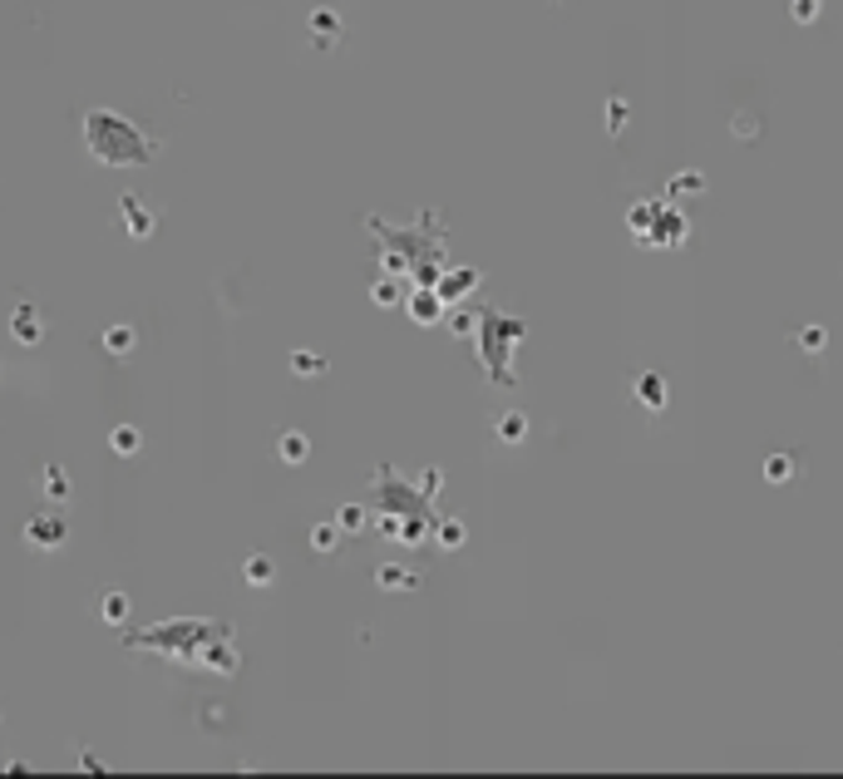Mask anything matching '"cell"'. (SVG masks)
I'll use <instances>...</instances> for the list:
<instances>
[{"label": "cell", "instance_id": "8992f818", "mask_svg": "<svg viewBox=\"0 0 843 779\" xmlns=\"http://www.w3.org/2000/svg\"><path fill=\"white\" fill-rule=\"evenodd\" d=\"M119 213H124V233H129L134 242H139V237H149L153 227H158V217H153L149 207H143V203H139V198H134V193H129V198H124V203H119Z\"/></svg>", "mask_w": 843, "mask_h": 779}, {"label": "cell", "instance_id": "603a6c76", "mask_svg": "<svg viewBox=\"0 0 843 779\" xmlns=\"http://www.w3.org/2000/svg\"><path fill=\"white\" fill-rule=\"evenodd\" d=\"M385 587H415V577H399V573H381Z\"/></svg>", "mask_w": 843, "mask_h": 779}, {"label": "cell", "instance_id": "7a4b0ae2", "mask_svg": "<svg viewBox=\"0 0 843 779\" xmlns=\"http://www.w3.org/2000/svg\"><path fill=\"white\" fill-rule=\"evenodd\" d=\"M375 237L385 242L381 257L390 271H409L419 287H435L439 281V262H445V227H439L435 213H419L415 227H390L381 217H365Z\"/></svg>", "mask_w": 843, "mask_h": 779}, {"label": "cell", "instance_id": "7c38bea8", "mask_svg": "<svg viewBox=\"0 0 843 779\" xmlns=\"http://www.w3.org/2000/svg\"><path fill=\"white\" fill-rule=\"evenodd\" d=\"M109 445L119 449V455H139V429H129V425H119L109 435Z\"/></svg>", "mask_w": 843, "mask_h": 779}, {"label": "cell", "instance_id": "ac0fdd59", "mask_svg": "<svg viewBox=\"0 0 843 779\" xmlns=\"http://www.w3.org/2000/svg\"><path fill=\"white\" fill-rule=\"evenodd\" d=\"M291 361H297V375H321V355L297 351V355H291Z\"/></svg>", "mask_w": 843, "mask_h": 779}, {"label": "cell", "instance_id": "7402d4cb", "mask_svg": "<svg viewBox=\"0 0 843 779\" xmlns=\"http://www.w3.org/2000/svg\"><path fill=\"white\" fill-rule=\"evenodd\" d=\"M819 15V0H794V20H814Z\"/></svg>", "mask_w": 843, "mask_h": 779}, {"label": "cell", "instance_id": "8fae6325", "mask_svg": "<svg viewBox=\"0 0 843 779\" xmlns=\"http://www.w3.org/2000/svg\"><path fill=\"white\" fill-rule=\"evenodd\" d=\"M637 395H641V405H651V409L666 405V385H661L657 375H641V381H637Z\"/></svg>", "mask_w": 843, "mask_h": 779}, {"label": "cell", "instance_id": "ba28073f", "mask_svg": "<svg viewBox=\"0 0 843 779\" xmlns=\"http://www.w3.org/2000/svg\"><path fill=\"white\" fill-rule=\"evenodd\" d=\"M439 311H445V297H439L435 287H419L415 297H409V316H415L419 326H435V321H439Z\"/></svg>", "mask_w": 843, "mask_h": 779}, {"label": "cell", "instance_id": "5b68a950", "mask_svg": "<svg viewBox=\"0 0 843 779\" xmlns=\"http://www.w3.org/2000/svg\"><path fill=\"white\" fill-rule=\"evenodd\" d=\"M631 227H647V242L651 247H671V242H681L691 233V223L676 213V207H666V203H637V213H631Z\"/></svg>", "mask_w": 843, "mask_h": 779}, {"label": "cell", "instance_id": "2e32d148", "mask_svg": "<svg viewBox=\"0 0 843 779\" xmlns=\"http://www.w3.org/2000/svg\"><path fill=\"white\" fill-rule=\"evenodd\" d=\"M439 543H445V547H459L463 543V529H459V519H439Z\"/></svg>", "mask_w": 843, "mask_h": 779}, {"label": "cell", "instance_id": "d6986e66", "mask_svg": "<svg viewBox=\"0 0 843 779\" xmlns=\"http://www.w3.org/2000/svg\"><path fill=\"white\" fill-rule=\"evenodd\" d=\"M341 529H345V533L365 529V509H341Z\"/></svg>", "mask_w": 843, "mask_h": 779}, {"label": "cell", "instance_id": "e0dca14e", "mask_svg": "<svg viewBox=\"0 0 843 779\" xmlns=\"http://www.w3.org/2000/svg\"><path fill=\"white\" fill-rule=\"evenodd\" d=\"M104 345H109V351H129V345H134V331H129V326H119V331L104 335Z\"/></svg>", "mask_w": 843, "mask_h": 779}, {"label": "cell", "instance_id": "5bb4252c", "mask_svg": "<svg viewBox=\"0 0 843 779\" xmlns=\"http://www.w3.org/2000/svg\"><path fill=\"white\" fill-rule=\"evenodd\" d=\"M281 459L301 465V459H307V439H301V435H281Z\"/></svg>", "mask_w": 843, "mask_h": 779}, {"label": "cell", "instance_id": "30bf717a", "mask_svg": "<svg viewBox=\"0 0 843 779\" xmlns=\"http://www.w3.org/2000/svg\"><path fill=\"white\" fill-rule=\"evenodd\" d=\"M15 341L20 345H35L40 341V311L35 307H20L15 311Z\"/></svg>", "mask_w": 843, "mask_h": 779}, {"label": "cell", "instance_id": "4fadbf2b", "mask_svg": "<svg viewBox=\"0 0 843 779\" xmlns=\"http://www.w3.org/2000/svg\"><path fill=\"white\" fill-rule=\"evenodd\" d=\"M129 617V597L124 593H104V622H124Z\"/></svg>", "mask_w": 843, "mask_h": 779}, {"label": "cell", "instance_id": "3957f363", "mask_svg": "<svg viewBox=\"0 0 843 779\" xmlns=\"http://www.w3.org/2000/svg\"><path fill=\"white\" fill-rule=\"evenodd\" d=\"M84 149H89L94 163L104 168H143L163 153V143L153 134H143L134 119L114 109H89L84 114Z\"/></svg>", "mask_w": 843, "mask_h": 779}, {"label": "cell", "instance_id": "ffe728a7", "mask_svg": "<svg viewBox=\"0 0 843 779\" xmlns=\"http://www.w3.org/2000/svg\"><path fill=\"white\" fill-rule=\"evenodd\" d=\"M375 301H381V307H395V301H399L395 281H375Z\"/></svg>", "mask_w": 843, "mask_h": 779}, {"label": "cell", "instance_id": "cb8c5ba5", "mask_svg": "<svg viewBox=\"0 0 843 779\" xmlns=\"http://www.w3.org/2000/svg\"><path fill=\"white\" fill-rule=\"evenodd\" d=\"M316 547H321V553H331V547H335V533L321 529V533H316Z\"/></svg>", "mask_w": 843, "mask_h": 779}, {"label": "cell", "instance_id": "9c48e42d", "mask_svg": "<svg viewBox=\"0 0 843 779\" xmlns=\"http://www.w3.org/2000/svg\"><path fill=\"white\" fill-rule=\"evenodd\" d=\"M473 281H479V271H473V267H463V271H449V277H439V281H435V291H439V297H445V301H459L463 291L473 287Z\"/></svg>", "mask_w": 843, "mask_h": 779}, {"label": "cell", "instance_id": "44dd1931", "mask_svg": "<svg viewBox=\"0 0 843 779\" xmlns=\"http://www.w3.org/2000/svg\"><path fill=\"white\" fill-rule=\"evenodd\" d=\"M45 479H50L45 489L55 493V499H65V473H60V465H50V469H45Z\"/></svg>", "mask_w": 843, "mask_h": 779}, {"label": "cell", "instance_id": "6da1fadb", "mask_svg": "<svg viewBox=\"0 0 843 779\" xmlns=\"http://www.w3.org/2000/svg\"><path fill=\"white\" fill-rule=\"evenodd\" d=\"M129 651H158V657H173L178 666H198V671H217L232 676L237 671V651H232V627L213 622V617H173V622L139 627L124 637Z\"/></svg>", "mask_w": 843, "mask_h": 779}, {"label": "cell", "instance_id": "52a82bcc", "mask_svg": "<svg viewBox=\"0 0 843 779\" xmlns=\"http://www.w3.org/2000/svg\"><path fill=\"white\" fill-rule=\"evenodd\" d=\"M25 543H35V547H60V543H65V519H55V513H45V519H30Z\"/></svg>", "mask_w": 843, "mask_h": 779}, {"label": "cell", "instance_id": "277c9868", "mask_svg": "<svg viewBox=\"0 0 843 779\" xmlns=\"http://www.w3.org/2000/svg\"><path fill=\"white\" fill-rule=\"evenodd\" d=\"M473 331H479V361H483V371H489V381L509 390L519 381V375H513V345L529 341V321L499 311V307H483Z\"/></svg>", "mask_w": 843, "mask_h": 779}, {"label": "cell", "instance_id": "9a60e30c", "mask_svg": "<svg viewBox=\"0 0 843 779\" xmlns=\"http://www.w3.org/2000/svg\"><path fill=\"white\" fill-rule=\"evenodd\" d=\"M247 583H257V587L271 583V563H267V557H247Z\"/></svg>", "mask_w": 843, "mask_h": 779}]
</instances>
